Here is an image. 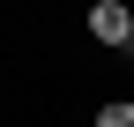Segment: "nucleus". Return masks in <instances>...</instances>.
Here are the masks:
<instances>
[{
    "label": "nucleus",
    "instance_id": "obj_2",
    "mask_svg": "<svg viewBox=\"0 0 134 127\" xmlns=\"http://www.w3.org/2000/svg\"><path fill=\"white\" fill-rule=\"evenodd\" d=\"M97 127H134V105L119 97V105H104V112H97Z\"/></svg>",
    "mask_w": 134,
    "mask_h": 127
},
{
    "label": "nucleus",
    "instance_id": "obj_1",
    "mask_svg": "<svg viewBox=\"0 0 134 127\" xmlns=\"http://www.w3.org/2000/svg\"><path fill=\"white\" fill-rule=\"evenodd\" d=\"M90 38H97V45H134V8L97 0V8H90Z\"/></svg>",
    "mask_w": 134,
    "mask_h": 127
}]
</instances>
